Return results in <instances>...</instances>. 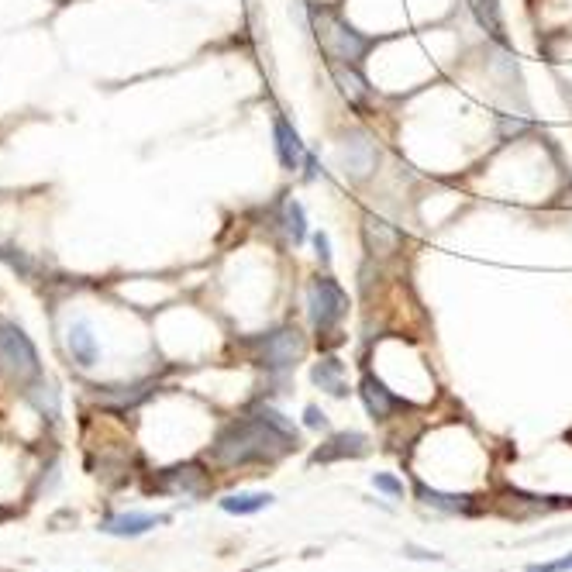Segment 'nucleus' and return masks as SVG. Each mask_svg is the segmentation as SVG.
<instances>
[{"mask_svg": "<svg viewBox=\"0 0 572 572\" xmlns=\"http://www.w3.org/2000/svg\"><path fill=\"white\" fill-rule=\"evenodd\" d=\"M297 445V428L290 421L273 411V407H262L245 421L231 424L218 442V459L221 462H262L280 455L283 448Z\"/></svg>", "mask_w": 572, "mask_h": 572, "instance_id": "obj_1", "label": "nucleus"}, {"mask_svg": "<svg viewBox=\"0 0 572 572\" xmlns=\"http://www.w3.org/2000/svg\"><path fill=\"white\" fill-rule=\"evenodd\" d=\"M311 18H314V28H318V42L324 45L328 59L359 66L362 59H366V52L376 45L373 38L355 32L349 21L342 18V14L331 11V7H324V4H311Z\"/></svg>", "mask_w": 572, "mask_h": 572, "instance_id": "obj_2", "label": "nucleus"}, {"mask_svg": "<svg viewBox=\"0 0 572 572\" xmlns=\"http://www.w3.org/2000/svg\"><path fill=\"white\" fill-rule=\"evenodd\" d=\"M349 314V293L338 286L335 276H314L307 283V318L318 335H331Z\"/></svg>", "mask_w": 572, "mask_h": 572, "instance_id": "obj_3", "label": "nucleus"}, {"mask_svg": "<svg viewBox=\"0 0 572 572\" xmlns=\"http://www.w3.org/2000/svg\"><path fill=\"white\" fill-rule=\"evenodd\" d=\"M252 349H255V359H259L269 373H290V369L304 359L307 338L300 335L293 324H286V328H273L266 331V335H259L252 342Z\"/></svg>", "mask_w": 572, "mask_h": 572, "instance_id": "obj_4", "label": "nucleus"}, {"mask_svg": "<svg viewBox=\"0 0 572 572\" xmlns=\"http://www.w3.org/2000/svg\"><path fill=\"white\" fill-rule=\"evenodd\" d=\"M42 362H38V352L32 345V338L11 321H0V373L11 376V380L25 383L38 376Z\"/></svg>", "mask_w": 572, "mask_h": 572, "instance_id": "obj_5", "label": "nucleus"}, {"mask_svg": "<svg viewBox=\"0 0 572 572\" xmlns=\"http://www.w3.org/2000/svg\"><path fill=\"white\" fill-rule=\"evenodd\" d=\"M376 159H380V152H376L373 138H369L366 131H349L345 142L338 145V162H342V169L352 180H362V176L373 173Z\"/></svg>", "mask_w": 572, "mask_h": 572, "instance_id": "obj_6", "label": "nucleus"}, {"mask_svg": "<svg viewBox=\"0 0 572 572\" xmlns=\"http://www.w3.org/2000/svg\"><path fill=\"white\" fill-rule=\"evenodd\" d=\"M362 242H366L369 255H393L400 249V231L393 224H386L376 214H362Z\"/></svg>", "mask_w": 572, "mask_h": 572, "instance_id": "obj_7", "label": "nucleus"}, {"mask_svg": "<svg viewBox=\"0 0 572 572\" xmlns=\"http://www.w3.org/2000/svg\"><path fill=\"white\" fill-rule=\"evenodd\" d=\"M273 142H276V156H280V166L283 169H300V162H304L307 149L304 142H300L297 128L290 125V121L283 118V114H276L273 118Z\"/></svg>", "mask_w": 572, "mask_h": 572, "instance_id": "obj_8", "label": "nucleus"}, {"mask_svg": "<svg viewBox=\"0 0 572 572\" xmlns=\"http://www.w3.org/2000/svg\"><path fill=\"white\" fill-rule=\"evenodd\" d=\"M328 69H331L338 90H342V97L349 100V104H362V100L369 97V83H366V76L359 73V66H355V63H338V59H331Z\"/></svg>", "mask_w": 572, "mask_h": 572, "instance_id": "obj_9", "label": "nucleus"}, {"mask_svg": "<svg viewBox=\"0 0 572 572\" xmlns=\"http://www.w3.org/2000/svg\"><path fill=\"white\" fill-rule=\"evenodd\" d=\"M366 435L359 431H345V435H335L328 445H321L314 452V462H335V459H345V455H366Z\"/></svg>", "mask_w": 572, "mask_h": 572, "instance_id": "obj_10", "label": "nucleus"}, {"mask_svg": "<svg viewBox=\"0 0 572 572\" xmlns=\"http://www.w3.org/2000/svg\"><path fill=\"white\" fill-rule=\"evenodd\" d=\"M359 393H362V400H366V407H369V414L373 417H390V411L393 407L400 404L397 397H393L390 390H386V386L376 380V376H362V383H359Z\"/></svg>", "mask_w": 572, "mask_h": 572, "instance_id": "obj_11", "label": "nucleus"}, {"mask_svg": "<svg viewBox=\"0 0 572 572\" xmlns=\"http://www.w3.org/2000/svg\"><path fill=\"white\" fill-rule=\"evenodd\" d=\"M162 521H166V517H156V514H121V517H111V521L104 524V531L107 535H118V538H138Z\"/></svg>", "mask_w": 572, "mask_h": 572, "instance_id": "obj_12", "label": "nucleus"}, {"mask_svg": "<svg viewBox=\"0 0 572 572\" xmlns=\"http://www.w3.org/2000/svg\"><path fill=\"white\" fill-rule=\"evenodd\" d=\"M345 362H338L335 355H328V359H321L318 366L311 369V380L321 386V390H328L331 397H345L349 393V386H345Z\"/></svg>", "mask_w": 572, "mask_h": 572, "instance_id": "obj_13", "label": "nucleus"}, {"mask_svg": "<svg viewBox=\"0 0 572 572\" xmlns=\"http://www.w3.org/2000/svg\"><path fill=\"white\" fill-rule=\"evenodd\" d=\"M66 345H69V352H73V359L80 362V366H94V362H97V338H94V331H90L87 321H80V324H73V328H69Z\"/></svg>", "mask_w": 572, "mask_h": 572, "instance_id": "obj_14", "label": "nucleus"}, {"mask_svg": "<svg viewBox=\"0 0 572 572\" xmlns=\"http://www.w3.org/2000/svg\"><path fill=\"white\" fill-rule=\"evenodd\" d=\"M469 7H473V14H476V21L486 28L497 42H507V35H504V18H500V4L497 0H469Z\"/></svg>", "mask_w": 572, "mask_h": 572, "instance_id": "obj_15", "label": "nucleus"}, {"mask_svg": "<svg viewBox=\"0 0 572 572\" xmlns=\"http://www.w3.org/2000/svg\"><path fill=\"white\" fill-rule=\"evenodd\" d=\"M269 504H273L269 493H231V497L221 500V507L228 510V514H259V510H266Z\"/></svg>", "mask_w": 572, "mask_h": 572, "instance_id": "obj_16", "label": "nucleus"}, {"mask_svg": "<svg viewBox=\"0 0 572 572\" xmlns=\"http://www.w3.org/2000/svg\"><path fill=\"white\" fill-rule=\"evenodd\" d=\"M283 231H286V238H290L293 245H300L307 238V218H304V207H300V200H290V204L283 207Z\"/></svg>", "mask_w": 572, "mask_h": 572, "instance_id": "obj_17", "label": "nucleus"}, {"mask_svg": "<svg viewBox=\"0 0 572 572\" xmlns=\"http://www.w3.org/2000/svg\"><path fill=\"white\" fill-rule=\"evenodd\" d=\"M28 400H32L42 414L59 417V397H56V390H52V386H35V390H28Z\"/></svg>", "mask_w": 572, "mask_h": 572, "instance_id": "obj_18", "label": "nucleus"}, {"mask_svg": "<svg viewBox=\"0 0 572 572\" xmlns=\"http://www.w3.org/2000/svg\"><path fill=\"white\" fill-rule=\"evenodd\" d=\"M421 500L438 510H462L466 507V497H452V493H438V490H428V486H421Z\"/></svg>", "mask_w": 572, "mask_h": 572, "instance_id": "obj_19", "label": "nucleus"}, {"mask_svg": "<svg viewBox=\"0 0 572 572\" xmlns=\"http://www.w3.org/2000/svg\"><path fill=\"white\" fill-rule=\"evenodd\" d=\"M373 483H376V490H386V493H393V497H404V483H400V479H393L386 473H376Z\"/></svg>", "mask_w": 572, "mask_h": 572, "instance_id": "obj_20", "label": "nucleus"}, {"mask_svg": "<svg viewBox=\"0 0 572 572\" xmlns=\"http://www.w3.org/2000/svg\"><path fill=\"white\" fill-rule=\"evenodd\" d=\"M528 572H572V555L555 562H538V566H528Z\"/></svg>", "mask_w": 572, "mask_h": 572, "instance_id": "obj_21", "label": "nucleus"}, {"mask_svg": "<svg viewBox=\"0 0 572 572\" xmlns=\"http://www.w3.org/2000/svg\"><path fill=\"white\" fill-rule=\"evenodd\" d=\"M314 249H318V259L328 266V262H331V242H328V235H324V231L314 235Z\"/></svg>", "mask_w": 572, "mask_h": 572, "instance_id": "obj_22", "label": "nucleus"}, {"mask_svg": "<svg viewBox=\"0 0 572 572\" xmlns=\"http://www.w3.org/2000/svg\"><path fill=\"white\" fill-rule=\"evenodd\" d=\"M304 421H307V428H324V424H328L318 407H307V411H304Z\"/></svg>", "mask_w": 572, "mask_h": 572, "instance_id": "obj_23", "label": "nucleus"}, {"mask_svg": "<svg viewBox=\"0 0 572 572\" xmlns=\"http://www.w3.org/2000/svg\"><path fill=\"white\" fill-rule=\"evenodd\" d=\"M304 166H307L304 180H314V176H318V159H314L311 152H307V156H304Z\"/></svg>", "mask_w": 572, "mask_h": 572, "instance_id": "obj_24", "label": "nucleus"}]
</instances>
